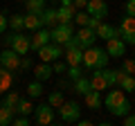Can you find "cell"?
I'll return each mask as SVG.
<instances>
[{"mask_svg": "<svg viewBox=\"0 0 135 126\" xmlns=\"http://www.w3.org/2000/svg\"><path fill=\"white\" fill-rule=\"evenodd\" d=\"M104 106L113 117H126L131 113V101L126 99V92L122 88H110V92L104 99Z\"/></svg>", "mask_w": 135, "mask_h": 126, "instance_id": "1", "label": "cell"}, {"mask_svg": "<svg viewBox=\"0 0 135 126\" xmlns=\"http://www.w3.org/2000/svg\"><path fill=\"white\" fill-rule=\"evenodd\" d=\"M108 59H110V54L106 52V50L101 47H88L83 50V65H86L88 70H95V68H106L108 65Z\"/></svg>", "mask_w": 135, "mask_h": 126, "instance_id": "2", "label": "cell"}, {"mask_svg": "<svg viewBox=\"0 0 135 126\" xmlns=\"http://www.w3.org/2000/svg\"><path fill=\"white\" fill-rule=\"evenodd\" d=\"M5 43L9 45L11 50H16V52L20 54V56H27V52L32 50V36H25V34H9L5 36Z\"/></svg>", "mask_w": 135, "mask_h": 126, "instance_id": "3", "label": "cell"}, {"mask_svg": "<svg viewBox=\"0 0 135 126\" xmlns=\"http://www.w3.org/2000/svg\"><path fill=\"white\" fill-rule=\"evenodd\" d=\"M117 36H122L126 45H135V16L126 14L122 18L119 27H117Z\"/></svg>", "mask_w": 135, "mask_h": 126, "instance_id": "4", "label": "cell"}, {"mask_svg": "<svg viewBox=\"0 0 135 126\" xmlns=\"http://www.w3.org/2000/svg\"><path fill=\"white\" fill-rule=\"evenodd\" d=\"M52 41L54 43H59V45H63V43H68V41L74 36V23H59L56 27H52Z\"/></svg>", "mask_w": 135, "mask_h": 126, "instance_id": "5", "label": "cell"}, {"mask_svg": "<svg viewBox=\"0 0 135 126\" xmlns=\"http://www.w3.org/2000/svg\"><path fill=\"white\" fill-rule=\"evenodd\" d=\"M79 115H81V108H79L77 101H63V106L59 108V117H61V122H65V124L79 122Z\"/></svg>", "mask_w": 135, "mask_h": 126, "instance_id": "6", "label": "cell"}, {"mask_svg": "<svg viewBox=\"0 0 135 126\" xmlns=\"http://www.w3.org/2000/svg\"><path fill=\"white\" fill-rule=\"evenodd\" d=\"M20 54L16 52V50H11V47H7V50H2V54H0V65L2 68H7V70H11V72H16V70H20Z\"/></svg>", "mask_w": 135, "mask_h": 126, "instance_id": "7", "label": "cell"}, {"mask_svg": "<svg viewBox=\"0 0 135 126\" xmlns=\"http://www.w3.org/2000/svg\"><path fill=\"white\" fill-rule=\"evenodd\" d=\"M65 54V50H63V45H59V43H47V45H43V47L38 50V56H41V61H47V63H52V61H56L59 56H63Z\"/></svg>", "mask_w": 135, "mask_h": 126, "instance_id": "8", "label": "cell"}, {"mask_svg": "<svg viewBox=\"0 0 135 126\" xmlns=\"http://www.w3.org/2000/svg\"><path fill=\"white\" fill-rule=\"evenodd\" d=\"M34 122L36 124H52L54 122V106L52 104H41V106H36L34 108Z\"/></svg>", "mask_w": 135, "mask_h": 126, "instance_id": "9", "label": "cell"}, {"mask_svg": "<svg viewBox=\"0 0 135 126\" xmlns=\"http://www.w3.org/2000/svg\"><path fill=\"white\" fill-rule=\"evenodd\" d=\"M106 52L110 54L113 59L124 56V52H126V43H124V38H122V36H113V38H108V41H106Z\"/></svg>", "mask_w": 135, "mask_h": 126, "instance_id": "10", "label": "cell"}, {"mask_svg": "<svg viewBox=\"0 0 135 126\" xmlns=\"http://www.w3.org/2000/svg\"><path fill=\"white\" fill-rule=\"evenodd\" d=\"M74 36L79 38V45H81V50L92 47V45H95V41H97V32H95V29H90L88 25H86V27H81Z\"/></svg>", "mask_w": 135, "mask_h": 126, "instance_id": "11", "label": "cell"}, {"mask_svg": "<svg viewBox=\"0 0 135 126\" xmlns=\"http://www.w3.org/2000/svg\"><path fill=\"white\" fill-rule=\"evenodd\" d=\"M86 11L90 16H97V18H106L108 16V5H106V0H88Z\"/></svg>", "mask_w": 135, "mask_h": 126, "instance_id": "12", "label": "cell"}, {"mask_svg": "<svg viewBox=\"0 0 135 126\" xmlns=\"http://www.w3.org/2000/svg\"><path fill=\"white\" fill-rule=\"evenodd\" d=\"M47 43H52V34H50L47 29H36V34L32 36V50H36V52H38L41 47H43V45H47Z\"/></svg>", "mask_w": 135, "mask_h": 126, "instance_id": "13", "label": "cell"}, {"mask_svg": "<svg viewBox=\"0 0 135 126\" xmlns=\"http://www.w3.org/2000/svg\"><path fill=\"white\" fill-rule=\"evenodd\" d=\"M104 74H106L108 88H115V86H119V83H122V79H124L128 72H126L124 68H119V70H108V68H104Z\"/></svg>", "mask_w": 135, "mask_h": 126, "instance_id": "14", "label": "cell"}, {"mask_svg": "<svg viewBox=\"0 0 135 126\" xmlns=\"http://www.w3.org/2000/svg\"><path fill=\"white\" fill-rule=\"evenodd\" d=\"M90 83L95 90H108V81H106V74H104V68H95V72H92L90 77Z\"/></svg>", "mask_w": 135, "mask_h": 126, "instance_id": "15", "label": "cell"}, {"mask_svg": "<svg viewBox=\"0 0 135 126\" xmlns=\"http://www.w3.org/2000/svg\"><path fill=\"white\" fill-rule=\"evenodd\" d=\"M52 74H54V68L50 65L47 61H41L38 65L34 68V77L38 79V81H47V79L52 77Z\"/></svg>", "mask_w": 135, "mask_h": 126, "instance_id": "16", "label": "cell"}, {"mask_svg": "<svg viewBox=\"0 0 135 126\" xmlns=\"http://www.w3.org/2000/svg\"><path fill=\"white\" fill-rule=\"evenodd\" d=\"M77 7L74 5H70V7H65V5H61L56 9V16H59V23H72L74 20V14H77Z\"/></svg>", "mask_w": 135, "mask_h": 126, "instance_id": "17", "label": "cell"}, {"mask_svg": "<svg viewBox=\"0 0 135 126\" xmlns=\"http://www.w3.org/2000/svg\"><path fill=\"white\" fill-rule=\"evenodd\" d=\"M65 61L68 65H83V50L81 47L65 50Z\"/></svg>", "mask_w": 135, "mask_h": 126, "instance_id": "18", "label": "cell"}, {"mask_svg": "<svg viewBox=\"0 0 135 126\" xmlns=\"http://www.w3.org/2000/svg\"><path fill=\"white\" fill-rule=\"evenodd\" d=\"M11 83H14V74H11V70H7V68L0 65V95H5V92L11 88Z\"/></svg>", "mask_w": 135, "mask_h": 126, "instance_id": "19", "label": "cell"}, {"mask_svg": "<svg viewBox=\"0 0 135 126\" xmlns=\"http://www.w3.org/2000/svg\"><path fill=\"white\" fill-rule=\"evenodd\" d=\"M113 36H117V27H113L110 23H104V20H101V25L97 27V38L108 41V38H113Z\"/></svg>", "mask_w": 135, "mask_h": 126, "instance_id": "20", "label": "cell"}, {"mask_svg": "<svg viewBox=\"0 0 135 126\" xmlns=\"http://www.w3.org/2000/svg\"><path fill=\"white\" fill-rule=\"evenodd\" d=\"M43 27V18H41V14H32V11H27L25 14V29H32V32H36V29Z\"/></svg>", "mask_w": 135, "mask_h": 126, "instance_id": "21", "label": "cell"}, {"mask_svg": "<svg viewBox=\"0 0 135 126\" xmlns=\"http://www.w3.org/2000/svg\"><path fill=\"white\" fill-rule=\"evenodd\" d=\"M101 95H99V90H95V88H92L90 92H88L86 95V106L90 108V110H97V108H101Z\"/></svg>", "mask_w": 135, "mask_h": 126, "instance_id": "22", "label": "cell"}, {"mask_svg": "<svg viewBox=\"0 0 135 126\" xmlns=\"http://www.w3.org/2000/svg\"><path fill=\"white\" fill-rule=\"evenodd\" d=\"M90 90H92V83H90L88 77H79L77 81H74V92H77V95H83V97H86Z\"/></svg>", "mask_w": 135, "mask_h": 126, "instance_id": "23", "label": "cell"}, {"mask_svg": "<svg viewBox=\"0 0 135 126\" xmlns=\"http://www.w3.org/2000/svg\"><path fill=\"white\" fill-rule=\"evenodd\" d=\"M43 18V27H56L59 25V16H56V9H45L41 14Z\"/></svg>", "mask_w": 135, "mask_h": 126, "instance_id": "24", "label": "cell"}, {"mask_svg": "<svg viewBox=\"0 0 135 126\" xmlns=\"http://www.w3.org/2000/svg\"><path fill=\"white\" fill-rule=\"evenodd\" d=\"M18 101H20V95H18V92H9V90H7L5 95H2V101H0V106H9V108H14V110H16Z\"/></svg>", "mask_w": 135, "mask_h": 126, "instance_id": "25", "label": "cell"}, {"mask_svg": "<svg viewBox=\"0 0 135 126\" xmlns=\"http://www.w3.org/2000/svg\"><path fill=\"white\" fill-rule=\"evenodd\" d=\"M14 108H9V106H0V126H7V124H11L14 122Z\"/></svg>", "mask_w": 135, "mask_h": 126, "instance_id": "26", "label": "cell"}, {"mask_svg": "<svg viewBox=\"0 0 135 126\" xmlns=\"http://www.w3.org/2000/svg\"><path fill=\"white\" fill-rule=\"evenodd\" d=\"M41 83H43V81H38V79L29 83V86H27V97L36 99V97H41V95H43V86H41Z\"/></svg>", "mask_w": 135, "mask_h": 126, "instance_id": "27", "label": "cell"}, {"mask_svg": "<svg viewBox=\"0 0 135 126\" xmlns=\"http://www.w3.org/2000/svg\"><path fill=\"white\" fill-rule=\"evenodd\" d=\"M16 113H18V115H29V113H34L32 101H29V99H23V97H20L18 106H16Z\"/></svg>", "mask_w": 135, "mask_h": 126, "instance_id": "28", "label": "cell"}, {"mask_svg": "<svg viewBox=\"0 0 135 126\" xmlns=\"http://www.w3.org/2000/svg\"><path fill=\"white\" fill-rule=\"evenodd\" d=\"M45 2H47V0H29L27 2V11H32V14H43L45 11Z\"/></svg>", "mask_w": 135, "mask_h": 126, "instance_id": "29", "label": "cell"}, {"mask_svg": "<svg viewBox=\"0 0 135 126\" xmlns=\"http://www.w3.org/2000/svg\"><path fill=\"white\" fill-rule=\"evenodd\" d=\"M119 88H122L124 92H135V74H126V77L122 79Z\"/></svg>", "mask_w": 135, "mask_h": 126, "instance_id": "30", "label": "cell"}, {"mask_svg": "<svg viewBox=\"0 0 135 126\" xmlns=\"http://www.w3.org/2000/svg\"><path fill=\"white\" fill-rule=\"evenodd\" d=\"M9 27H11V29H16V32L25 29V16H20V14L11 16V18H9Z\"/></svg>", "mask_w": 135, "mask_h": 126, "instance_id": "31", "label": "cell"}, {"mask_svg": "<svg viewBox=\"0 0 135 126\" xmlns=\"http://www.w3.org/2000/svg\"><path fill=\"white\" fill-rule=\"evenodd\" d=\"M47 101L52 104L54 108H61V106H63V101H65V99H63V92H59V90L50 92V97H47Z\"/></svg>", "mask_w": 135, "mask_h": 126, "instance_id": "32", "label": "cell"}, {"mask_svg": "<svg viewBox=\"0 0 135 126\" xmlns=\"http://www.w3.org/2000/svg\"><path fill=\"white\" fill-rule=\"evenodd\" d=\"M88 20H90V14H88V11H81V9H79L77 14H74V20H72V23H77L79 27H86Z\"/></svg>", "mask_w": 135, "mask_h": 126, "instance_id": "33", "label": "cell"}, {"mask_svg": "<svg viewBox=\"0 0 135 126\" xmlns=\"http://www.w3.org/2000/svg\"><path fill=\"white\" fill-rule=\"evenodd\" d=\"M68 77L72 79V81H77L79 77H83V72H81V68H79V65H70V68H68Z\"/></svg>", "mask_w": 135, "mask_h": 126, "instance_id": "34", "label": "cell"}, {"mask_svg": "<svg viewBox=\"0 0 135 126\" xmlns=\"http://www.w3.org/2000/svg\"><path fill=\"white\" fill-rule=\"evenodd\" d=\"M52 68H54V74H63V72H68V68H70V65H68V61L61 63V61L56 59V63H54Z\"/></svg>", "mask_w": 135, "mask_h": 126, "instance_id": "35", "label": "cell"}, {"mask_svg": "<svg viewBox=\"0 0 135 126\" xmlns=\"http://www.w3.org/2000/svg\"><path fill=\"white\" fill-rule=\"evenodd\" d=\"M122 68H124V70H126L128 74H135V59H126Z\"/></svg>", "mask_w": 135, "mask_h": 126, "instance_id": "36", "label": "cell"}, {"mask_svg": "<svg viewBox=\"0 0 135 126\" xmlns=\"http://www.w3.org/2000/svg\"><path fill=\"white\" fill-rule=\"evenodd\" d=\"M99 25H101V18H97V16H90V20H88V27L97 32V27H99Z\"/></svg>", "mask_w": 135, "mask_h": 126, "instance_id": "37", "label": "cell"}, {"mask_svg": "<svg viewBox=\"0 0 135 126\" xmlns=\"http://www.w3.org/2000/svg\"><path fill=\"white\" fill-rule=\"evenodd\" d=\"M11 124H16V126H29V119H27V115H20V117H16Z\"/></svg>", "mask_w": 135, "mask_h": 126, "instance_id": "38", "label": "cell"}, {"mask_svg": "<svg viewBox=\"0 0 135 126\" xmlns=\"http://www.w3.org/2000/svg\"><path fill=\"white\" fill-rule=\"evenodd\" d=\"M7 27H9V18H5V14H0V34H5Z\"/></svg>", "mask_w": 135, "mask_h": 126, "instance_id": "39", "label": "cell"}, {"mask_svg": "<svg viewBox=\"0 0 135 126\" xmlns=\"http://www.w3.org/2000/svg\"><path fill=\"white\" fill-rule=\"evenodd\" d=\"M126 14L135 16V0H126Z\"/></svg>", "mask_w": 135, "mask_h": 126, "instance_id": "40", "label": "cell"}, {"mask_svg": "<svg viewBox=\"0 0 135 126\" xmlns=\"http://www.w3.org/2000/svg\"><path fill=\"white\" fill-rule=\"evenodd\" d=\"M124 126H135V115H131V113H128V115L124 117Z\"/></svg>", "mask_w": 135, "mask_h": 126, "instance_id": "41", "label": "cell"}, {"mask_svg": "<svg viewBox=\"0 0 135 126\" xmlns=\"http://www.w3.org/2000/svg\"><path fill=\"white\" fill-rule=\"evenodd\" d=\"M72 2L77 9H86V5H88V0H72Z\"/></svg>", "mask_w": 135, "mask_h": 126, "instance_id": "42", "label": "cell"}, {"mask_svg": "<svg viewBox=\"0 0 135 126\" xmlns=\"http://www.w3.org/2000/svg\"><path fill=\"white\" fill-rule=\"evenodd\" d=\"M29 65H32V61H29V59H25V56H23V61H20V68H23V70H27Z\"/></svg>", "mask_w": 135, "mask_h": 126, "instance_id": "43", "label": "cell"}, {"mask_svg": "<svg viewBox=\"0 0 135 126\" xmlns=\"http://www.w3.org/2000/svg\"><path fill=\"white\" fill-rule=\"evenodd\" d=\"M77 124H81V126H90V119H79Z\"/></svg>", "mask_w": 135, "mask_h": 126, "instance_id": "44", "label": "cell"}, {"mask_svg": "<svg viewBox=\"0 0 135 126\" xmlns=\"http://www.w3.org/2000/svg\"><path fill=\"white\" fill-rule=\"evenodd\" d=\"M23 2H29V0H23Z\"/></svg>", "mask_w": 135, "mask_h": 126, "instance_id": "45", "label": "cell"}]
</instances>
